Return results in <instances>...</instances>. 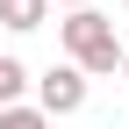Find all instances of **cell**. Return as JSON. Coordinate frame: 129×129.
<instances>
[{
	"mask_svg": "<svg viewBox=\"0 0 129 129\" xmlns=\"http://www.w3.org/2000/svg\"><path fill=\"white\" fill-rule=\"evenodd\" d=\"M43 14H50V0H0V22H7L14 36H29V29H43Z\"/></svg>",
	"mask_w": 129,
	"mask_h": 129,
	"instance_id": "3957f363",
	"label": "cell"
},
{
	"mask_svg": "<svg viewBox=\"0 0 129 129\" xmlns=\"http://www.w3.org/2000/svg\"><path fill=\"white\" fill-rule=\"evenodd\" d=\"M22 86H29V72H22L14 57H0V108H7V101H22Z\"/></svg>",
	"mask_w": 129,
	"mask_h": 129,
	"instance_id": "5b68a950",
	"label": "cell"
},
{
	"mask_svg": "<svg viewBox=\"0 0 129 129\" xmlns=\"http://www.w3.org/2000/svg\"><path fill=\"white\" fill-rule=\"evenodd\" d=\"M57 7H93V0H57Z\"/></svg>",
	"mask_w": 129,
	"mask_h": 129,
	"instance_id": "8992f818",
	"label": "cell"
},
{
	"mask_svg": "<svg viewBox=\"0 0 129 129\" xmlns=\"http://www.w3.org/2000/svg\"><path fill=\"white\" fill-rule=\"evenodd\" d=\"M0 129H50V115H43V108H22V101H7V108H0Z\"/></svg>",
	"mask_w": 129,
	"mask_h": 129,
	"instance_id": "277c9868",
	"label": "cell"
},
{
	"mask_svg": "<svg viewBox=\"0 0 129 129\" xmlns=\"http://www.w3.org/2000/svg\"><path fill=\"white\" fill-rule=\"evenodd\" d=\"M36 108H43V115H79V108H86V72H79L72 57L50 64V72L36 79Z\"/></svg>",
	"mask_w": 129,
	"mask_h": 129,
	"instance_id": "7a4b0ae2",
	"label": "cell"
},
{
	"mask_svg": "<svg viewBox=\"0 0 129 129\" xmlns=\"http://www.w3.org/2000/svg\"><path fill=\"white\" fill-rule=\"evenodd\" d=\"M57 43H64V57L79 64V72H122V36H115V22H108L101 7H72L57 22Z\"/></svg>",
	"mask_w": 129,
	"mask_h": 129,
	"instance_id": "6da1fadb",
	"label": "cell"
},
{
	"mask_svg": "<svg viewBox=\"0 0 129 129\" xmlns=\"http://www.w3.org/2000/svg\"><path fill=\"white\" fill-rule=\"evenodd\" d=\"M122 79H129V43H122Z\"/></svg>",
	"mask_w": 129,
	"mask_h": 129,
	"instance_id": "52a82bcc",
	"label": "cell"
}]
</instances>
